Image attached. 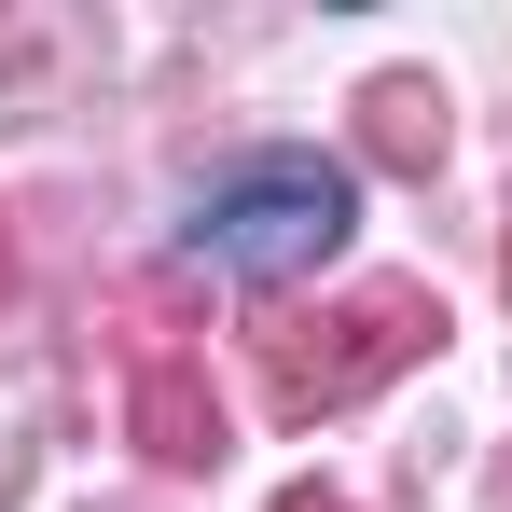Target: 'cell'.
<instances>
[{
  "label": "cell",
  "instance_id": "cell-2",
  "mask_svg": "<svg viewBox=\"0 0 512 512\" xmlns=\"http://www.w3.org/2000/svg\"><path fill=\"white\" fill-rule=\"evenodd\" d=\"M333 236H346V167L333 153H250L194 208V263H222V277H305Z\"/></svg>",
  "mask_w": 512,
  "mask_h": 512
},
{
  "label": "cell",
  "instance_id": "cell-3",
  "mask_svg": "<svg viewBox=\"0 0 512 512\" xmlns=\"http://www.w3.org/2000/svg\"><path fill=\"white\" fill-rule=\"evenodd\" d=\"M125 429H139V457H153V471H222V457H236L222 388H208L180 346H139V374H125Z\"/></svg>",
  "mask_w": 512,
  "mask_h": 512
},
{
  "label": "cell",
  "instance_id": "cell-4",
  "mask_svg": "<svg viewBox=\"0 0 512 512\" xmlns=\"http://www.w3.org/2000/svg\"><path fill=\"white\" fill-rule=\"evenodd\" d=\"M443 139H457V125H443V84H429V70H388V84L360 97V153H374V167L429 180V167H443Z\"/></svg>",
  "mask_w": 512,
  "mask_h": 512
},
{
  "label": "cell",
  "instance_id": "cell-5",
  "mask_svg": "<svg viewBox=\"0 0 512 512\" xmlns=\"http://www.w3.org/2000/svg\"><path fill=\"white\" fill-rule=\"evenodd\" d=\"M277 512H346V499H333V485H291V499H277Z\"/></svg>",
  "mask_w": 512,
  "mask_h": 512
},
{
  "label": "cell",
  "instance_id": "cell-6",
  "mask_svg": "<svg viewBox=\"0 0 512 512\" xmlns=\"http://www.w3.org/2000/svg\"><path fill=\"white\" fill-rule=\"evenodd\" d=\"M0 291H14V236H0Z\"/></svg>",
  "mask_w": 512,
  "mask_h": 512
},
{
  "label": "cell",
  "instance_id": "cell-1",
  "mask_svg": "<svg viewBox=\"0 0 512 512\" xmlns=\"http://www.w3.org/2000/svg\"><path fill=\"white\" fill-rule=\"evenodd\" d=\"M429 346H443V291L429 277H360L319 319H263V402L291 429H319L346 402H374L388 374H416Z\"/></svg>",
  "mask_w": 512,
  "mask_h": 512
}]
</instances>
